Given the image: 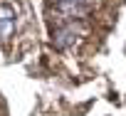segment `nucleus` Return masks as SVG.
I'll return each mask as SVG.
<instances>
[{"mask_svg": "<svg viewBox=\"0 0 126 116\" xmlns=\"http://www.w3.org/2000/svg\"><path fill=\"white\" fill-rule=\"evenodd\" d=\"M15 30V20H5V22H0V40H8Z\"/></svg>", "mask_w": 126, "mask_h": 116, "instance_id": "f03ea898", "label": "nucleus"}, {"mask_svg": "<svg viewBox=\"0 0 126 116\" xmlns=\"http://www.w3.org/2000/svg\"><path fill=\"white\" fill-rule=\"evenodd\" d=\"M74 37H77L74 25H62V27H57V30L52 32V44H54L57 49H64V47H69V44L74 42Z\"/></svg>", "mask_w": 126, "mask_h": 116, "instance_id": "f257e3e1", "label": "nucleus"}]
</instances>
